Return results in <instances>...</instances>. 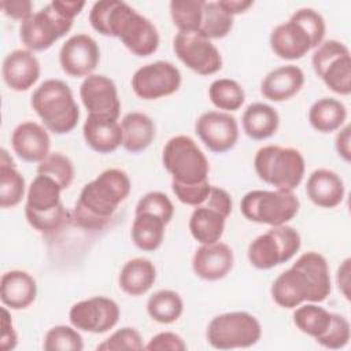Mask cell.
<instances>
[{
    "label": "cell",
    "instance_id": "d6a6232c",
    "mask_svg": "<svg viewBox=\"0 0 351 351\" xmlns=\"http://www.w3.org/2000/svg\"><path fill=\"white\" fill-rule=\"evenodd\" d=\"M346 119V106L333 97L318 99L308 110V122L319 133H332L341 129Z\"/></svg>",
    "mask_w": 351,
    "mask_h": 351
},
{
    "label": "cell",
    "instance_id": "f35d334b",
    "mask_svg": "<svg viewBox=\"0 0 351 351\" xmlns=\"http://www.w3.org/2000/svg\"><path fill=\"white\" fill-rule=\"evenodd\" d=\"M74 173L73 162L62 152H51L37 166V174L52 178L63 191L71 185Z\"/></svg>",
    "mask_w": 351,
    "mask_h": 351
},
{
    "label": "cell",
    "instance_id": "3957f363",
    "mask_svg": "<svg viewBox=\"0 0 351 351\" xmlns=\"http://www.w3.org/2000/svg\"><path fill=\"white\" fill-rule=\"evenodd\" d=\"M130 178L121 169H107L85 184L73 210L74 223L89 230L103 229L130 193Z\"/></svg>",
    "mask_w": 351,
    "mask_h": 351
},
{
    "label": "cell",
    "instance_id": "9a60e30c",
    "mask_svg": "<svg viewBox=\"0 0 351 351\" xmlns=\"http://www.w3.org/2000/svg\"><path fill=\"white\" fill-rule=\"evenodd\" d=\"M173 49L188 69L200 75H211L222 69L218 48L196 32H178L173 40Z\"/></svg>",
    "mask_w": 351,
    "mask_h": 351
},
{
    "label": "cell",
    "instance_id": "277c9868",
    "mask_svg": "<svg viewBox=\"0 0 351 351\" xmlns=\"http://www.w3.org/2000/svg\"><path fill=\"white\" fill-rule=\"evenodd\" d=\"M85 1L53 0L21 22L19 37L26 49L41 52L51 48L73 27L74 18L82 11Z\"/></svg>",
    "mask_w": 351,
    "mask_h": 351
},
{
    "label": "cell",
    "instance_id": "603a6c76",
    "mask_svg": "<svg viewBox=\"0 0 351 351\" xmlns=\"http://www.w3.org/2000/svg\"><path fill=\"white\" fill-rule=\"evenodd\" d=\"M40 62L29 49H15L5 55L1 75L7 86L15 92L30 89L40 78Z\"/></svg>",
    "mask_w": 351,
    "mask_h": 351
},
{
    "label": "cell",
    "instance_id": "681fc988",
    "mask_svg": "<svg viewBox=\"0 0 351 351\" xmlns=\"http://www.w3.org/2000/svg\"><path fill=\"white\" fill-rule=\"evenodd\" d=\"M350 263H351V259L347 258L337 269V285H339V289L341 291V293L346 299H350V292H348V288H350Z\"/></svg>",
    "mask_w": 351,
    "mask_h": 351
},
{
    "label": "cell",
    "instance_id": "f1b7e54d",
    "mask_svg": "<svg viewBox=\"0 0 351 351\" xmlns=\"http://www.w3.org/2000/svg\"><path fill=\"white\" fill-rule=\"evenodd\" d=\"M156 280V267L147 258H133L128 261L118 277L119 288L129 296L147 293Z\"/></svg>",
    "mask_w": 351,
    "mask_h": 351
},
{
    "label": "cell",
    "instance_id": "ab89813d",
    "mask_svg": "<svg viewBox=\"0 0 351 351\" xmlns=\"http://www.w3.org/2000/svg\"><path fill=\"white\" fill-rule=\"evenodd\" d=\"M43 348L45 351H81L84 340L77 328L56 325L45 333Z\"/></svg>",
    "mask_w": 351,
    "mask_h": 351
},
{
    "label": "cell",
    "instance_id": "74e56055",
    "mask_svg": "<svg viewBox=\"0 0 351 351\" xmlns=\"http://www.w3.org/2000/svg\"><path fill=\"white\" fill-rule=\"evenodd\" d=\"M204 0H173L170 15L178 32H199Z\"/></svg>",
    "mask_w": 351,
    "mask_h": 351
},
{
    "label": "cell",
    "instance_id": "b9f144b4",
    "mask_svg": "<svg viewBox=\"0 0 351 351\" xmlns=\"http://www.w3.org/2000/svg\"><path fill=\"white\" fill-rule=\"evenodd\" d=\"M134 213H151L169 223L174 215V206L167 195L159 191H152L138 200Z\"/></svg>",
    "mask_w": 351,
    "mask_h": 351
},
{
    "label": "cell",
    "instance_id": "4fadbf2b",
    "mask_svg": "<svg viewBox=\"0 0 351 351\" xmlns=\"http://www.w3.org/2000/svg\"><path fill=\"white\" fill-rule=\"evenodd\" d=\"M232 213L230 195L219 188L213 186L207 199L196 206L189 218V232L200 244L219 241L225 230L226 218Z\"/></svg>",
    "mask_w": 351,
    "mask_h": 351
},
{
    "label": "cell",
    "instance_id": "7c38bea8",
    "mask_svg": "<svg viewBox=\"0 0 351 351\" xmlns=\"http://www.w3.org/2000/svg\"><path fill=\"white\" fill-rule=\"evenodd\" d=\"M300 244V234L295 228L287 223L271 226L250 243L247 256L255 269L269 270L292 259Z\"/></svg>",
    "mask_w": 351,
    "mask_h": 351
},
{
    "label": "cell",
    "instance_id": "ac0fdd59",
    "mask_svg": "<svg viewBox=\"0 0 351 351\" xmlns=\"http://www.w3.org/2000/svg\"><path fill=\"white\" fill-rule=\"evenodd\" d=\"M195 132L202 143L215 154L230 151L239 140L237 121L225 111L203 112L195 123Z\"/></svg>",
    "mask_w": 351,
    "mask_h": 351
},
{
    "label": "cell",
    "instance_id": "30bf717a",
    "mask_svg": "<svg viewBox=\"0 0 351 351\" xmlns=\"http://www.w3.org/2000/svg\"><path fill=\"white\" fill-rule=\"evenodd\" d=\"M162 163L171 176V181L199 184L208 180V160L189 136L180 134L171 137L163 147Z\"/></svg>",
    "mask_w": 351,
    "mask_h": 351
},
{
    "label": "cell",
    "instance_id": "5b68a950",
    "mask_svg": "<svg viewBox=\"0 0 351 351\" xmlns=\"http://www.w3.org/2000/svg\"><path fill=\"white\" fill-rule=\"evenodd\" d=\"M322 15L313 8L296 10L289 21L277 25L270 33V48L281 59L296 60L317 48L325 37Z\"/></svg>",
    "mask_w": 351,
    "mask_h": 351
},
{
    "label": "cell",
    "instance_id": "1f68e13d",
    "mask_svg": "<svg viewBox=\"0 0 351 351\" xmlns=\"http://www.w3.org/2000/svg\"><path fill=\"white\" fill-rule=\"evenodd\" d=\"M26 185L23 176L16 170L8 152L0 149V207L12 208L18 206L25 196Z\"/></svg>",
    "mask_w": 351,
    "mask_h": 351
},
{
    "label": "cell",
    "instance_id": "f6af8a7d",
    "mask_svg": "<svg viewBox=\"0 0 351 351\" xmlns=\"http://www.w3.org/2000/svg\"><path fill=\"white\" fill-rule=\"evenodd\" d=\"M144 348L149 351H185L186 344L177 333L160 332L152 336Z\"/></svg>",
    "mask_w": 351,
    "mask_h": 351
},
{
    "label": "cell",
    "instance_id": "8fae6325",
    "mask_svg": "<svg viewBox=\"0 0 351 351\" xmlns=\"http://www.w3.org/2000/svg\"><path fill=\"white\" fill-rule=\"evenodd\" d=\"M262 326L245 311H230L215 315L206 330L207 341L217 350L247 348L259 341Z\"/></svg>",
    "mask_w": 351,
    "mask_h": 351
},
{
    "label": "cell",
    "instance_id": "cb8c5ba5",
    "mask_svg": "<svg viewBox=\"0 0 351 351\" xmlns=\"http://www.w3.org/2000/svg\"><path fill=\"white\" fill-rule=\"evenodd\" d=\"M86 145L99 154L114 152L122 144V129L118 119L89 114L82 126Z\"/></svg>",
    "mask_w": 351,
    "mask_h": 351
},
{
    "label": "cell",
    "instance_id": "c3c4849f",
    "mask_svg": "<svg viewBox=\"0 0 351 351\" xmlns=\"http://www.w3.org/2000/svg\"><path fill=\"white\" fill-rule=\"evenodd\" d=\"M350 126L346 125L343 129H340V132L336 136L335 140V147L337 151V155L344 160V162H350L351 159V147H350Z\"/></svg>",
    "mask_w": 351,
    "mask_h": 351
},
{
    "label": "cell",
    "instance_id": "7bdbcfd3",
    "mask_svg": "<svg viewBox=\"0 0 351 351\" xmlns=\"http://www.w3.org/2000/svg\"><path fill=\"white\" fill-rule=\"evenodd\" d=\"M325 348L339 350L347 346L350 341V322L346 317L333 313L332 322L328 330L315 340Z\"/></svg>",
    "mask_w": 351,
    "mask_h": 351
},
{
    "label": "cell",
    "instance_id": "836d02e7",
    "mask_svg": "<svg viewBox=\"0 0 351 351\" xmlns=\"http://www.w3.org/2000/svg\"><path fill=\"white\" fill-rule=\"evenodd\" d=\"M184 311L181 296L171 289H160L149 296L147 302L148 315L159 324L176 322Z\"/></svg>",
    "mask_w": 351,
    "mask_h": 351
},
{
    "label": "cell",
    "instance_id": "ee69618b",
    "mask_svg": "<svg viewBox=\"0 0 351 351\" xmlns=\"http://www.w3.org/2000/svg\"><path fill=\"white\" fill-rule=\"evenodd\" d=\"M171 189H173L176 197L181 203H184L186 206L196 207L207 199L211 185H210L208 180L199 182V184H180V182L171 181Z\"/></svg>",
    "mask_w": 351,
    "mask_h": 351
},
{
    "label": "cell",
    "instance_id": "f907efd6",
    "mask_svg": "<svg viewBox=\"0 0 351 351\" xmlns=\"http://www.w3.org/2000/svg\"><path fill=\"white\" fill-rule=\"evenodd\" d=\"M218 3L232 16H234L237 14H243L250 7L254 5V1H251V0H219Z\"/></svg>",
    "mask_w": 351,
    "mask_h": 351
},
{
    "label": "cell",
    "instance_id": "5bb4252c",
    "mask_svg": "<svg viewBox=\"0 0 351 351\" xmlns=\"http://www.w3.org/2000/svg\"><path fill=\"white\" fill-rule=\"evenodd\" d=\"M314 73L324 84L340 96L351 93V55L350 49L337 40H325L311 58Z\"/></svg>",
    "mask_w": 351,
    "mask_h": 351
},
{
    "label": "cell",
    "instance_id": "bcb514c9",
    "mask_svg": "<svg viewBox=\"0 0 351 351\" xmlns=\"http://www.w3.org/2000/svg\"><path fill=\"white\" fill-rule=\"evenodd\" d=\"M0 7L7 16L21 22L33 14V4L30 0H4L0 3Z\"/></svg>",
    "mask_w": 351,
    "mask_h": 351
},
{
    "label": "cell",
    "instance_id": "e0dca14e",
    "mask_svg": "<svg viewBox=\"0 0 351 351\" xmlns=\"http://www.w3.org/2000/svg\"><path fill=\"white\" fill-rule=\"evenodd\" d=\"M117 302L106 296H93L71 306L69 311L70 324L78 330L89 333H106L119 321Z\"/></svg>",
    "mask_w": 351,
    "mask_h": 351
},
{
    "label": "cell",
    "instance_id": "ba28073f",
    "mask_svg": "<svg viewBox=\"0 0 351 351\" xmlns=\"http://www.w3.org/2000/svg\"><path fill=\"white\" fill-rule=\"evenodd\" d=\"M256 176L276 189L293 191L304 177L306 163L302 152L291 147L265 145L254 158Z\"/></svg>",
    "mask_w": 351,
    "mask_h": 351
},
{
    "label": "cell",
    "instance_id": "484cf974",
    "mask_svg": "<svg viewBox=\"0 0 351 351\" xmlns=\"http://www.w3.org/2000/svg\"><path fill=\"white\" fill-rule=\"evenodd\" d=\"M306 193L315 206L335 208L343 202L346 189L337 173L329 169H317L307 178Z\"/></svg>",
    "mask_w": 351,
    "mask_h": 351
},
{
    "label": "cell",
    "instance_id": "8d00e7d4",
    "mask_svg": "<svg viewBox=\"0 0 351 351\" xmlns=\"http://www.w3.org/2000/svg\"><path fill=\"white\" fill-rule=\"evenodd\" d=\"M211 103L225 112L237 111L245 100V93L241 85L230 78H219L211 82L208 88Z\"/></svg>",
    "mask_w": 351,
    "mask_h": 351
},
{
    "label": "cell",
    "instance_id": "d4e9b609",
    "mask_svg": "<svg viewBox=\"0 0 351 351\" xmlns=\"http://www.w3.org/2000/svg\"><path fill=\"white\" fill-rule=\"evenodd\" d=\"M304 85V74L295 64L280 66L261 82V93L270 101H285L300 92Z\"/></svg>",
    "mask_w": 351,
    "mask_h": 351
},
{
    "label": "cell",
    "instance_id": "7402d4cb",
    "mask_svg": "<svg viewBox=\"0 0 351 351\" xmlns=\"http://www.w3.org/2000/svg\"><path fill=\"white\" fill-rule=\"evenodd\" d=\"M11 145L16 156L29 163H40L51 154L47 129L33 121L22 122L12 130Z\"/></svg>",
    "mask_w": 351,
    "mask_h": 351
},
{
    "label": "cell",
    "instance_id": "e575fe53",
    "mask_svg": "<svg viewBox=\"0 0 351 351\" xmlns=\"http://www.w3.org/2000/svg\"><path fill=\"white\" fill-rule=\"evenodd\" d=\"M332 314L333 313L311 302L306 304L302 303L293 311V324L300 332L317 340L328 330L332 322Z\"/></svg>",
    "mask_w": 351,
    "mask_h": 351
},
{
    "label": "cell",
    "instance_id": "f546056e",
    "mask_svg": "<svg viewBox=\"0 0 351 351\" xmlns=\"http://www.w3.org/2000/svg\"><path fill=\"white\" fill-rule=\"evenodd\" d=\"M241 125L250 138L261 141L276 134L280 126V115L276 108L266 103H252L244 110Z\"/></svg>",
    "mask_w": 351,
    "mask_h": 351
},
{
    "label": "cell",
    "instance_id": "6da1fadb",
    "mask_svg": "<svg viewBox=\"0 0 351 351\" xmlns=\"http://www.w3.org/2000/svg\"><path fill=\"white\" fill-rule=\"evenodd\" d=\"M89 22L101 36L119 38L136 56H149L159 47L155 25L125 1H96L90 8Z\"/></svg>",
    "mask_w": 351,
    "mask_h": 351
},
{
    "label": "cell",
    "instance_id": "60d3db41",
    "mask_svg": "<svg viewBox=\"0 0 351 351\" xmlns=\"http://www.w3.org/2000/svg\"><path fill=\"white\" fill-rule=\"evenodd\" d=\"M144 343L141 335L134 328H121L115 330L110 337L100 343L96 350L103 351H121V350H144Z\"/></svg>",
    "mask_w": 351,
    "mask_h": 351
},
{
    "label": "cell",
    "instance_id": "8992f818",
    "mask_svg": "<svg viewBox=\"0 0 351 351\" xmlns=\"http://www.w3.org/2000/svg\"><path fill=\"white\" fill-rule=\"evenodd\" d=\"M30 104L48 132L66 134L78 123V104L70 86L62 80L49 78L41 82L34 89Z\"/></svg>",
    "mask_w": 351,
    "mask_h": 351
},
{
    "label": "cell",
    "instance_id": "d590c367",
    "mask_svg": "<svg viewBox=\"0 0 351 351\" xmlns=\"http://www.w3.org/2000/svg\"><path fill=\"white\" fill-rule=\"evenodd\" d=\"M233 27V16L228 14L218 1H204L199 34L208 40L226 37Z\"/></svg>",
    "mask_w": 351,
    "mask_h": 351
},
{
    "label": "cell",
    "instance_id": "7a4b0ae2",
    "mask_svg": "<svg viewBox=\"0 0 351 351\" xmlns=\"http://www.w3.org/2000/svg\"><path fill=\"white\" fill-rule=\"evenodd\" d=\"M270 293L284 308H296L304 302H324L330 293V274L325 256L315 251L302 254L274 280Z\"/></svg>",
    "mask_w": 351,
    "mask_h": 351
},
{
    "label": "cell",
    "instance_id": "2e32d148",
    "mask_svg": "<svg viewBox=\"0 0 351 351\" xmlns=\"http://www.w3.org/2000/svg\"><path fill=\"white\" fill-rule=\"evenodd\" d=\"M181 73L173 63L158 60L134 71L132 89L143 100H156L176 93L181 86Z\"/></svg>",
    "mask_w": 351,
    "mask_h": 351
},
{
    "label": "cell",
    "instance_id": "d6986e66",
    "mask_svg": "<svg viewBox=\"0 0 351 351\" xmlns=\"http://www.w3.org/2000/svg\"><path fill=\"white\" fill-rule=\"evenodd\" d=\"M100 62V49L97 43L85 33L71 36L59 51V63L62 70L74 78L93 74Z\"/></svg>",
    "mask_w": 351,
    "mask_h": 351
},
{
    "label": "cell",
    "instance_id": "9c48e42d",
    "mask_svg": "<svg viewBox=\"0 0 351 351\" xmlns=\"http://www.w3.org/2000/svg\"><path fill=\"white\" fill-rule=\"evenodd\" d=\"M300 202L293 191L254 189L247 192L241 202V214L251 222L280 226L293 219Z\"/></svg>",
    "mask_w": 351,
    "mask_h": 351
},
{
    "label": "cell",
    "instance_id": "ffe728a7",
    "mask_svg": "<svg viewBox=\"0 0 351 351\" xmlns=\"http://www.w3.org/2000/svg\"><path fill=\"white\" fill-rule=\"evenodd\" d=\"M80 97L89 114L118 119L121 101L117 85L103 74H90L80 86Z\"/></svg>",
    "mask_w": 351,
    "mask_h": 351
},
{
    "label": "cell",
    "instance_id": "44dd1931",
    "mask_svg": "<svg viewBox=\"0 0 351 351\" xmlns=\"http://www.w3.org/2000/svg\"><path fill=\"white\" fill-rule=\"evenodd\" d=\"M234 263L232 248L221 241L200 244L192 258L193 273L206 281H218L229 274Z\"/></svg>",
    "mask_w": 351,
    "mask_h": 351
},
{
    "label": "cell",
    "instance_id": "4316f807",
    "mask_svg": "<svg viewBox=\"0 0 351 351\" xmlns=\"http://www.w3.org/2000/svg\"><path fill=\"white\" fill-rule=\"evenodd\" d=\"M37 296V284L33 276L23 270H10L0 280L1 303L11 310L27 308Z\"/></svg>",
    "mask_w": 351,
    "mask_h": 351
},
{
    "label": "cell",
    "instance_id": "52a82bcc",
    "mask_svg": "<svg viewBox=\"0 0 351 351\" xmlns=\"http://www.w3.org/2000/svg\"><path fill=\"white\" fill-rule=\"evenodd\" d=\"M62 191L52 178L36 176L27 189L25 204V217L33 229L49 234L67 222L69 213L60 199Z\"/></svg>",
    "mask_w": 351,
    "mask_h": 351
},
{
    "label": "cell",
    "instance_id": "4dcf8cb0",
    "mask_svg": "<svg viewBox=\"0 0 351 351\" xmlns=\"http://www.w3.org/2000/svg\"><path fill=\"white\" fill-rule=\"evenodd\" d=\"M166 222L151 213H134L132 223V241L141 251L158 250L165 239Z\"/></svg>",
    "mask_w": 351,
    "mask_h": 351
},
{
    "label": "cell",
    "instance_id": "7dc6e473",
    "mask_svg": "<svg viewBox=\"0 0 351 351\" xmlns=\"http://www.w3.org/2000/svg\"><path fill=\"white\" fill-rule=\"evenodd\" d=\"M18 344V336L12 325V319L10 318V313L5 307H3V322H1V336H0V348L3 351L14 350Z\"/></svg>",
    "mask_w": 351,
    "mask_h": 351
},
{
    "label": "cell",
    "instance_id": "83f0119b",
    "mask_svg": "<svg viewBox=\"0 0 351 351\" xmlns=\"http://www.w3.org/2000/svg\"><path fill=\"white\" fill-rule=\"evenodd\" d=\"M122 145L128 152L137 154L147 149L155 138L154 121L144 112L132 111L122 118Z\"/></svg>",
    "mask_w": 351,
    "mask_h": 351
}]
</instances>
